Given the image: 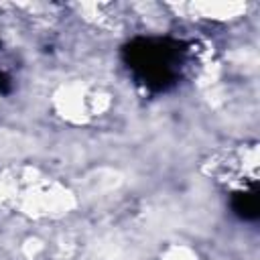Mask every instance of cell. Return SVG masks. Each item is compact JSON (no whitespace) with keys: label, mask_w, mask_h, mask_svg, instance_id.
Segmentation results:
<instances>
[{"label":"cell","mask_w":260,"mask_h":260,"mask_svg":"<svg viewBox=\"0 0 260 260\" xmlns=\"http://www.w3.org/2000/svg\"><path fill=\"white\" fill-rule=\"evenodd\" d=\"M230 205H232V211L244 219V221H254L258 219L260 215V203H258V189L256 185H252L250 189H244V191H236L230 199Z\"/></svg>","instance_id":"7a4b0ae2"},{"label":"cell","mask_w":260,"mask_h":260,"mask_svg":"<svg viewBox=\"0 0 260 260\" xmlns=\"http://www.w3.org/2000/svg\"><path fill=\"white\" fill-rule=\"evenodd\" d=\"M122 61L148 91L177 85L187 61V45L171 37H136L122 47Z\"/></svg>","instance_id":"6da1fadb"}]
</instances>
